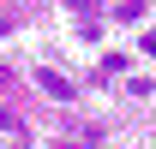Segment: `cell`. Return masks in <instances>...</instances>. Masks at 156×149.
Wrapping results in <instances>:
<instances>
[{
    "label": "cell",
    "mask_w": 156,
    "mask_h": 149,
    "mask_svg": "<svg viewBox=\"0 0 156 149\" xmlns=\"http://www.w3.org/2000/svg\"><path fill=\"white\" fill-rule=\"evenodd\" d=\"M36 90H42V95H48V101H72V95H78V90H72V84H66V78H60V72H54V66H42V72H36Z\"/></svg>",
    "instance_id": "obj_1"
},
{
    "label": "cell",
    "mask_w": 156,
    "mask_h": 149,
    "mask_svg": "<svg viewBox=\"0 0 156 149\" xmlns=\"http://www.w3.org/2000/svg\"><path fill=\"white\" fill-rule=\"evenodd\" d=\"M0 131H24V119H18L12 108H0Z\"/></svg>",
    "instance_id": "obj_2"
},
{
    "label": "cell",
    "mask_w": 156,
    "mask_h": 149,
    "mask_svg": "<svg viewBox=\"0 0 156 149\" xmlns=\"http://www.w3.org/2000/svg\"><path fill=\"white\" fill-rule=\"evenodd\" d=\"M138 42H144V54H156V30H150V36H138Z\"/></svg>",
    "instance_id": "obj_3"
},
{
    "label": "cell",
    "mask_w": 156,
    "mask_h": 149,
    "mask_svg": "<svg viewBox=\"0 0 156 149\" xmlns=\"http://www.w3.org/2000/svg\"><path fill=\"white\" fill-rule=\"evenodd\" d=\"M54 149H96V143H54Z\"/></svg>",
    "instance_id": "obj_4"
},
{
    "label": "cell",
    "mask_w": 156,
    "mask_h": 149,
    "mask_svg": "<svg viewBox=\"0 0 156 149\" xmlns=\"http://www.w3.org/2000/svg\"><path fill=\"white\" fill-rule=\"evenodd\" d=\"M72 6H102V0H72Z\"/></svg>",
    "instance_id": "obj_5"
}]
</instances>
